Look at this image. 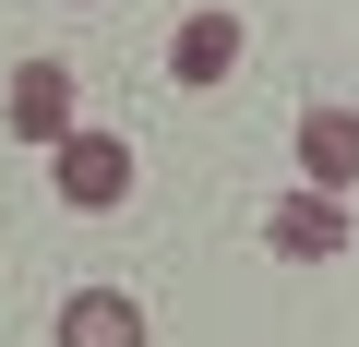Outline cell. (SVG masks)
<instances>
[{
	"label": "cell",
	"mask_w": 359,
	"mask_h": 347,
	"mask_svg": "<svg viewBox=\"0 0 359 347\" xmlns=\"http://www.w3.org/2000/svg\"><path fill=\"white\" fill-rule=\"evenodd\" d=\"M48 180H60V204H72V216H120V204H132V144L72 120V132L48 144Z\"/></svg>",
	"instance_id": "1"
},
{
	"label": "cell",
	"mask_w": 359,
	"mask_h": 347,
	"mask_svg": "<svg viewBox=\"0 0 359 347\" xmlns=\"http://www.w3.org/2000/svg\"><path fill=\"white\" fill-rule=\"evenodd\" d=\"M359 180V108H311L299 120V192H347Z\"/></svg>",
	"instance_id": "2"
},
{
	"label": "cell",
	"mask_w": 359,
	"mask_h": 347,
	"mask_svg": "<svg viewBox=\"0 0 359 347\" xmlns=\"http://www.w3.org/2000/svg\"><path fill=\"white\" fill-rule=\"evenodd\" d=\"M264 240H276L287 264H335V252H347V204H335V192H287Z\"/></svg>",
	"instance_id": "3"
},
{
	"label": "cell",
	"mask_w": 359,
	"mask_h": 347,
	"mask_svg": "<svg viewBox=\"0 0 359 347\" xmlns=\"http://www.w3.org/2000/svg\"><path fill=\"white\" fill-rule=\"evenodd\" d=\"M60 347H144V299L132 287H72L60 299Z\"/></svg>",
	"instance_id": "4"
},
{
	"label": "cell",
	"mask_w": 359,
	"mask_h": 347,
	"mask_svg": "<svg viewBox=\"0 0 359 347\" xmlns=\"http://www.w3.org/2000/svg\"><path fill=\"white\" fill-rule=\"evenodd\" d=\"M13 132H25V144H60V132H72V72H60V60H25V72H13Z\"/></svg>",
	"instance_id": "5"
},
{
	"label": "cell",
	"mask_w": 359,
	"mask_h": 347,
	"mask_svg": "<svg viewBox=\"0 0 359 347\" xmlns=\"http://www.w3.org/2000/svg\"><path fill=\"white\" fill-rule=\"evenodd\" d=\"M168 72H180V84L240 72V25H228V13H192V25H180V48H168Z\"/></svg>",
	"instance_id": "6"
}]
</instances>
